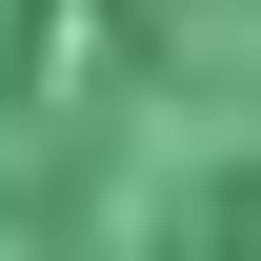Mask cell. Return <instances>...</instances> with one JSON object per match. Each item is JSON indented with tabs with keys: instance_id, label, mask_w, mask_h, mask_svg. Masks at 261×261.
Here are the masks:
<instances>
[{
	"instance_id": "obj_1",
	"label": "cell",
	"mask_w": 261,
	"mask_h": 261,
	"mask_svg": "<svg viewBox=\"0 0 261 261\" xmlns=\"http://www.w3.org/2000/svg\"><path fill=\"white\" fill-rule=\"evenodd\" d=\"M0 261H261V0H0Z\"/></svg>"
}]
</instances>
